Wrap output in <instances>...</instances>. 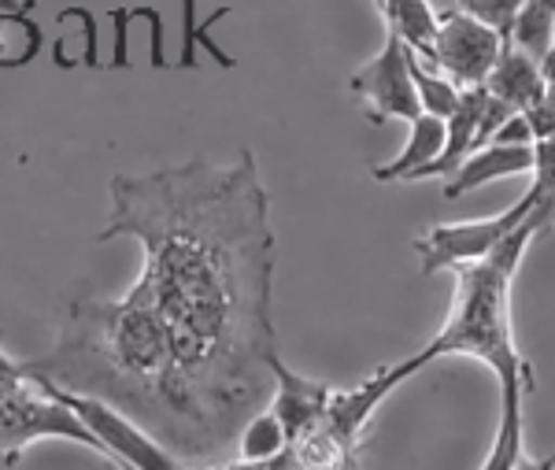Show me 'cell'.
I'll return each instance as SVG.
<instances>
[{"label":"cell","mask_w":555,"mask_h":470,"mask_svg":"<svg viewBox=\"0 0 555 470\" xmlns=\"http://www.w3.org/2000/svg\"><path fill=\"white\" fill-rule=\"evenodd\" d=\"M107 193L112 215L96 241L133 238L145 249L130 293L171 341L167 448L204 463L234 445L274 389L271 196L248 149L227 167L193 156L149 175H115Z\"/></svg>","instance_id":"6da1fadb"},{"label":"cell","mask_w":555,"mask_h":470,"mask_svg":"<svg viewBox=\"0 0 555 470\" xmlns=\"http://www.w3.org/2000/svg\"><path fill=\"white\" fill-rule=\"evenodd\" d=\"M552 223H555V193H541L533 212L486 259L452 267L455 301L449 322H444L441 333L423 352H415L418 367H429L444 356H470L489 364L492 374L500 378V427L481 470H515L518 459H522V427H526L522 404L537 389V382L526 356L515 348L512 282L530 245Z\"/></svg>","instance_id":"7a4b0ae2"},{"label":"cell","mask_w":555,"mask_h":470,"mask_svg":"<svg viewBox=\"0 0 555 470\" xmlns=\"http://www.w3.org/2000/svg\"><path fill=\"white\" fill-rule=\"evenodd\" d=\"M26 378H30L44 396L64 404V408L93 433V441L107 452V463L115 470H185V459H178L171 448H164L149 430H141L130 415L112 408L101 396L75 393V389H64L38 374H26Z\"/></svg>","instance_id":"3957f363"},{"label":"cell","mask_w":555,"mask_h":470,"mask_svg":"<svg viewBox=\"0 0 555 470\" xmlns=\"http://www.w3.org/2000/svg\"><path fill=\"white\" fill-rule=\"evenodd\" d=\"M41 437H67L75 445L101 452L107 459V452L96 445L93 433L64 404L44 396L26 374L12 378V382H0V467H15L23 452Z\"/></svg>","instance_id":"277c9868"},{"label":"cell","mask_w":555,"mask_h":470,"mask_svg":"<svg viewBox=\"0 0 555 470\" xmlns=\"http://www.w3.org/2000/svg\"><path fill=\"white\" fill-rule=\"evenodd\" d=\"M541 201V189L530 186L518 201L500 215H486V219H467V223H441L415 241V252L423 259V275H437V270H452L460 264H474L486 259L507 233L515 230L526 215L533 212Z\"/></svg>","instance_id":"5b68a950"},{"label":"cell","mask_w":555,"mask_h":470,"mask_svg":"<svg viewBox=\"0 0 555 470\" xmlns=\"http://www.w3.org/2000/svg\"><path fill=\"white\" fill-rule=\"evenodd\" d=\"M500 49H504V38L492 26L460 12V8H452V12L437 15V38L423 63L441 71V75H449L460 89H470V86H486L489 71L500 60Z\"/></svg>","instance_id":"8992f818"},{"label":"cell","mask_w":555,"mask_h":470,"mask_svg":"<svg viewBox=\"0 0 555 470\" xmlns=\"http://www.w3.org/2000/svg\"><path fill=\"white\" fill-rule=\"evenodd\" d=\"M352 97H360L366 104V119L374 126L389 119H415L423 107H418L415 82H411V60L408 45L397 38L392 30H385V41L378 56L366 60L352 78H348Z\"/></svg>","instance_id":"52a82bcc"},{"label":"cell","mask_w":555,"mask_h":470,"mask_svg":"<svg viewBox=\"0 0 555 470\" xmlns=\"http://www.w3.org/2000/svg\"><path fill=\"white\" fill-rule=\"evenodd\" d=\"M271 378H274V389H271V404H267V408H271L274 419L282 422L285 437L293 441L322 419L330 396H334V385L297 374L293 367L282 364V356L271 364Z\"/></svg>","instance_id":"ba28073f"},{"label":"cell","mask_w":555,"mask_h":470,"mask_svg":"<svg viewBox=\"0 0 555 470\" xmlns=\"http://www.w3.org/2000/svg\"><path fill=\"white\" fill-rule=\"evenodd\" d=\"M486 89L496 97V101H504L512 107V112L526 115V112H533L537 104L548 101V75H544V67L530 56V52H522L518 45L504 41L496 67H492L486 78Z\"/></svg>","instance_id":"9c48e42d"},{"label":"cell","mask_w":555,"mask_h":470,"mask_svg":"<svg viewBox=\"0 0 555 470\" xmlns=\"http://www.w3.org/2000/svg\"><path fill=\"white\" fill-rule=\"evenodd\" d=\"M533 170V144H481L474 149L467 160L460 164V170L449 178L444 186V196L449 201H460V196L474 193L486 182H496V178H512V175H530Z\"/></svg>","instance_id":"30bf717a"},{"label":"cell","mask_w":555,"mask_h":470,"mask_svg":"<svg viewBox=\"0 0 555 470\" xmlns=\"http://www.w3.org/2000/svg\"><path fill=\"white\" fill-rule=\"evenodd\" d=\"M408 141L404 149H400V156L392 160V164H382L374 167V182H418V175L434 164L437 152L444 149V119H437V115H426L418 112L415 119H408Z\"/></svg>","instance_id":"8fae6325"},{"label":"cell","mask_w":555,"mask_h":470,"mask_svg":"<svg viewBox=\"0 0 555 470\" xmlns=\"http://www.w3.org/2000/svg\"><path fill=\"white\" fill-rule=\"evenodd\" d=\"M234 445H237L241 463L245 467H271L274 459L289 448V437H285L282 422H278L271 408H267V411H256L253 419L241 427Z\"/></svg>","instance_id":"7c38bea8"},{"label":"cell","mask_w":555,"mask_h":470,"mask_svg":"<svg viewBox=\"0 0 555 470\" xmlns=\"http://www.w3.org/2000/svg\"><path fill=\"white\" fill-rule=\"evenodd\" d=\"M552 26H555V0H522L512 26V45L530 52L537 63L548 60L552 52Z\"/></svg>","instance_id":"4fadbf2b"},{"label":"cell","mask_w":555,"mask_h":470,"mask_svg":"<svg viewBox=\"0 0 555 470\" xmlns=\"http://www.w3.org/2000/svg\"><path fill=\"white\" fill-rule=\"evenodd\" d=\"M408 60H411V82H415L418 107H423L426 115H437V119H449L463 101V89L455 86L449 75H441V71H434L429 63L418 60L411 49H408Z\"/></svg>","instance_id":"5bb4252c"},{"label":"cell","mask_w":555,"mask_h":470,"mask_svg":"<svg viewBox=\"0 0 555 470\" xmlns=\"http://www.w3.org/2000/svg\"><path fill=\"white\" fill-rule=\"evenodd\" d=\"M230 15V8H219L215 15H208L204 23H196V0H182V60H178V67H196V49H208L215 60H219V67H234V60H230V52L222 49V45H215L211 38V26L219 23V20H227Z\"/></svg>","instance_id":"9a60e30c"},{"label":"cell","mask_w":555,"mask_h":470,"mask_svg":"<svg viewBox=\"0 0 555 470\" xmlns=\"http://www.w3.org/2000/svg\"><path fill=\"white\" fill-rule=\"evenodd\" d=\"M41 49V30L30 15L23 20H0V67H23Z\"/></svg>","instance_id":"2e32d148"},{"label":"cell","mask_w":555,"mask_h":470,"mask_svg":"<svg viewBox=\"0 0 555 470\" xmlns=\"http://www.w3.org/2000/svg\"><path fill=\"white\" fill-rule=\"evenodd\" d=\"M455 8L474 15V20H481L486 26H492V30L507 41L512 38V26H515V15H518V8H522V0H455Z\"/></svg>","instance_id":"e0dca14e"},{"label":"cell","mask_w":555,"mask_h":470,"mask_svg":"<svg viewBox=\"0 0 555 470\" xmlns=\"http://www.w3.org/2000/svg\"><path fill=\"white\" fill-rule=\"evenodd\" d=\"M112 23H115V34L119 30H127L130 23H138V20H145L152 26V67H167V52H164V15L156 12V8H149V4H138V8H112Z\"/></svg>","instance_id":"ac0fdd59"},{"label":"cell","mask_w":555,"mask_h":470,"mask_svg":"<svg viewBox=\"0 0 555 470\" xmlns=\"http://www.w3.org/2000/svg\"><path fill=\"white\" fill-rule=\"evenodd\" d=\"M38 8V0H0V20H23Z\"/></svg>","instance_id":"d6986e66"},{"label":"cell","mask_w":555,"mask_h":470,"mask_svg":"<svg viewBox=\"0 0 555 470\" xmlns=\"http://www.w3.org/2000/svg\"><path fill=\"white\" fill-rule=\"evenodd\" d=\"M541 463H544V467H548V470H555V452H552V456H544V459H541Z\"/></svg>","instance_id":"ffe728a7"},{"label":"cell","mask_w":555,"mask_h":470,"mask_svg":"<svg viewBox=\"0 0 555 470\" xmlns=\"http://www.w3.org/2000/svg\"><path fill=\"white\" fill-rule=\"evenodd\" d=\"M552 52H555V26H552Z\"/></svg>","instance_id":"44dd1931"},{"label":"cell","mask_w":555,"mask_h":470,"mask_svg":"<svg viewBox=\"0 0 555 470\" xmlns=\"http://www.w3.org/2000/svg\"><path fill=\"white\" fill-rule=\"evenodd\" d=\"M248 470H263V467H248Z\"/></svg>","instance_id":"7402d4cb"}]
</instances>
